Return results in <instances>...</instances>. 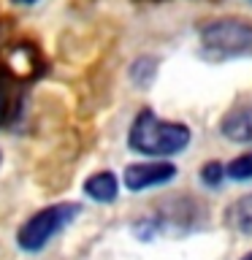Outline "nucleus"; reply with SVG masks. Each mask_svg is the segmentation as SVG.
I'll use <instances>...</instances> for the list:
<instances>
[{"label": "nucleus", "mask_w": 252, "mask_h": 260, "mask_svg": "<svg viewBox=\"0 0 252 260\" xmlns=\"http://www.w3.org/2000/svg\"><path fill=\"white\" fill-rule=\"evenodd\" d=\"M190 144V127L182 122L160 119L152 109H141L128 130V146L144 157L163 160L184 152Z\"/></svg>", "instance_id": "nucleus-1"}, {"label": "nucleus", "mask_w": 252, "mask_h": 260, "mask_svg": "<svg viewBox=\"0 0 252 260\" xmlns=\"http://www.w3.org/2000/svg\"><path fill=\"white\" fill-rule=\"evenodd\" d=\"M201 49L206 60H231L252 54V22L217 19L201 30Z\"/></svg>", "instance_id": "nucleus-2"}, {"label": "nucleus", "mask_w": 252, "mask_h": 260, "mask_svg": "<svg viewBox=\"0 0 252 260\" xmlns=\"http://www.w3.org/2000/svg\"><path fill=\"white\" fill-rule=\"evenodd\" d=\"M81 211L79 203H52V206L36 211L27 222H22V228L16 231V244L24 252H38L44 249L49 241L54 239L60 231H65L76 214Z\"/></svg>", "instance_id": "nucleus-3"}, {"label": "nucleus", "mask_w": 252, "mask_h": 260, "mask_svg": "<svg viewBox=\"0 0 252 260\" xmlns=\"http://www.w3.org/2000/svg\"><path fill=\"white\" fill-rule=\"evenodd\" d=\"M176 176V166L168 160H146V162H133V166L125 168L122 174V182L130 192H141L149 190V187H160L174 182Z\"/></svg>", "instance_id": "nucleus-4"}, {"label": "nucleus", "mask_w": 252, "mask_h": 260, "mask_svg": "<svg viewBox=\"0 0 252 260\" xmlns=\"http://www.w3.org/2000/svg\"><path fill=\"white\" fill-rule=\"evenodd\" d=\"M219 133L236 144H252V106H239L228 111L219 122Z\"/></svg>", "instance_id": "nucleus-5"}, {"label": "nucleus", "mask_w": 252, "mask_h": 260, "mask_svg": "<svg viewBox=\"0 0 252 260\" xmlns=\"http://www.w3.org/2000/svg\"><path fill=\"white\" fill-rule=\"evenodd\" d=\"M119 192V182L111 171H98L84 182V195L95 203H114Z\"/></svg>", "instance_id": "nucleus-6"}, {"label": "nucleus", "mask_w": 252, "mask_h": 260, "mask_svg": "<svg viewBox=\"0 0 252 260\" xmlns=\"http://www.w3.org/2000/svg\"><path fill=\"white\" fill-rule=\"evenodd\" d=\"M225 225L231 228V231L252 239V192L236 198L231 206L225 209Z\"/></svg>", "instance_id": "nucleus-7"}, {"label": "nucleus", "mask_w": 252, "mask_h": 260, "mask_svg": "<svg viewBox=\"0 0 252 260\" xmlns=\"http://www.w3.org/2000/svg\"><path fill=\"white\" fill-rule=\"evenodd\" d=\"M225 176L233 179V182H249L252 179V152L239 154L236 160H231L225 166Z\"/></svg>", "instance_id": "nucleus-8"}, {"label": "nucleus", "mask_w": 252, "mask_h": 260, "mask_svg": "<svg viewBox=\"0 0 252 260\" xmlns=\"http://www.w3.org/2000/svg\"><path fill=\"white\" fill-rule=\"evenodd\" d=\"M223 179H228L223 162L211 160V162H206V166L201 168V182L206 184V187H219V184H223Z\"/></svg>", "instance_id": "nucleus-9"}, {"label": "nucleus", "mask_w": 252, "mask_h": 260, "mask_svg": "<svg viewBox=\"0 0 252 260\" xmlns=\"http://www.w3.org/2000/svg\"><path fill=\"white\" fill-rule=\"evenodd\" d=\"M130 76H133V81L136 84H141V87H146L152 81V76H154V60H138L136 65H133V71H130Z\"/></svg>", "instance_id": "nucleus-10"}, {"label": "nucleus", "mask_w": 252, "mask_h": 260, "mask_svg": "<svg viewBox=\"0 0 252 260\" xmlns=\"http://www.w3.org/2000/svg\"><path fill=\"white\" fill-rule=\"evenodd\" d=\"M8 114H11V87L6 79H0V125L8 119Z\"/></svg>", "instance_id": "nucleus-11"}, {"label": "nucleus", "mask_w": 252, "mask_h": 260, "mask_svg": "<svg viewBox=\"0 0 252 260\" xmlns=\"http://www.w3.org/2000/svg\"><path fill=\"white\" fill-rule=\"evenodd\" d=\"M11 3H16V6H33V3H38V0H11Z\"/></svg>", "instance_id": "nucleus-12"}, {"label": "nucleus", "mask_w": 252, "mask_h": 260, "mask_svg": "<svg viewBox=\"0 0 252 260\" xmlns=\"http://www.w3.org/2000/svg\"><path fill=\"white\" fill-rule=\"evenodd\" d=\"M241 260H252V252H249V255H244V257H241Z\"/></svg>", "instance_id": "nucleus-13"}]
</instances>
